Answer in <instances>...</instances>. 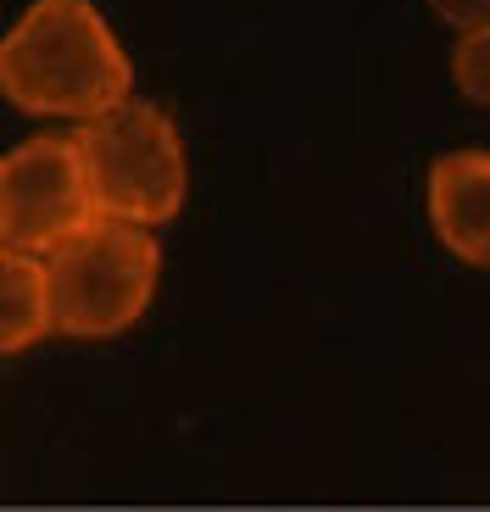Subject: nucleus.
<instances>
[{
    "mask_svg": "<svg viewBox=\"0 0 490 512\" xmlns=\"http://www.w3.org/2000/svg\"><path fill=\"white\" fill-rule=\"evenodd\" d=\"M95 218L101 212L84 179L78 140L34 134L0 156V245L6 251L51 256Z\"/></svg>",
    "mask_w": 490,
    "mask_h": 512,
    "instance_id": "20e7f679",
    "label": "nucleus"
},
{
    "mask_svg": "<svg viewBox=\"0 0 490 512\" xmlns=\"http://www.w3.org/2000/svg\"><path fill=\"white\" fill-rule=\"evenodd\" d=\"M429 12H435L440 23H452L457 34H468V28H490V0H429Z\"/></svg>",
    "mask_w": 490,
    "mask_h": 512,
    "instance_id": "6e6552de",
    "label": "nucleus"
},
{
    "mask_svg": "<svg viewBox=\"0 0 490 512\" xmlns=\"http://www.w3.org/2000/svg\"><path fill=\"white\" fill-rule=\"evenodd\" d=\"M0 95L28 117L84 128L134 101V67L101 6L34 0L0 34Z\"/></svg>",
    "mask_w": 490,
    "mask_h": 512,
    "instance_id": "f257e3e1",
    "label": "nucleus"
},
{
    "mask_svg": "<svg viewBox=\"0 0 490 512\" xmlns=\"http://www.w3.org/2000/svg\"><path fill=\"white\" fill-rule=\"evenodd\" d=\"M51 318L73 340H112L145 318L162 284V251L151 229L95 218L45 256Z\"/></svg>",
    "mask_w": 490,
    "mask_h": 512,
    "instance_id": "f03ea898",
    "label": "nucleus"
},
{
    "mask_svg": "<svg viewBox=\"0 0 490 512\" xmlns=\"http://www.w3.org/2000/svg\"><path fill=\"white\" fill-rule=\"evenodd\" d=\"M429 229L457 262L490 268V151H446L429 167Z\"/></svg>",
    "mask_w": 490,
    "mask_h": 512,
    "instance_id": "39448f33",
    "label": "nucleus"
},
{
    "mask_svg": "<svg viewBox=\"0 0 490 512\" xmlns=\"http://www.w3.org/2000/svg\"><path fill=\"white\" fill-rule=\"evenodd\" d=\"M452 84L463 101L490 112V28H468L452 45Z\"/></svg>",
    "mask_w": 490,
    "mask_h": 512,
    "instance_id": "0eeeda50",
    "label": "nucleus"
},
{
    "mask_svg": "<svg viewBox=\"0 0 490 512\" xmlns=\"http://www.w3.org/2000/svg\"><path fill=\"white\" fill-rule=\"evenodd\" d=\"M56 329L45 256H23L0 245V357L39 346Z\"/></svg>",
    "mask_w": 490,
    "mask_h": 512,
    "instance_id": "423d86ee",
    "label": "nucleus"
},
{
    "mask_svg": "<svg viewBox=\"0 0 490 512\" xmlns=\"http://www.w3.org/2000/svg\"><path fill=\"white\" fill-rule=\"evenodd\" d=\"M73 140L101 218L134 223V229L179 218L184 190H190V162H184L179 123L156 101H123L117 112L84 123Z\"/></svg>",
    "mask_w": 490,
    "mask_h": 512,
    "instance_id": "7ed1b4c3",
    "label": "nucleus"
}]
</instances>
